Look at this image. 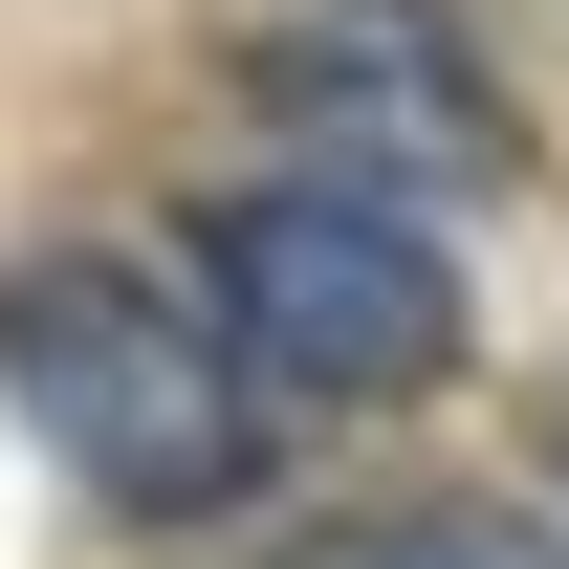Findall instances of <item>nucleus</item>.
<instances>
[{"label":"nucleus","mask_w":569,"mask_h":569,"mask_svg":"<svg viewBox=\"0 0 569 569\" xmlns=\"http://www.w3.org/2000/svg\"><path fill=\"white\" fill-rule=\"evenodd\" d=\"M0 372H22V417L67 438V482L153 503V526H198V503L263 482L241 351H219L176 284H132V263H0Z\"/></svg>","instance_id":"f257e3e1"},{"label":"nucleus","mask_w":569,"mask_h":569,"mask_svg":"<svg viewBox=\"0 0 569 569\" xmlns=\"http://www.w3.org/2000/svg\"><path fill=\"white\" fill-rule=\"evenodd\" d=\"M219 351L263 395H438L460 372V263L395 176H263L219 198Z\"/></svg>","instance_id":"f03ea898"},{"label":"nucleus","mask_w":569,"mask_h":569,"mask_svg":"<svg viewBox=\"0 0 569 569\" xmlns=\"http://www.w3.org/2000/svg\"><path fill=\"white\" fill-rule=\"evenodd\" d=\"M548 460H569V417H548Z\"/></svg>","instance_id":"7ed1b4c3"}]
</instances>
